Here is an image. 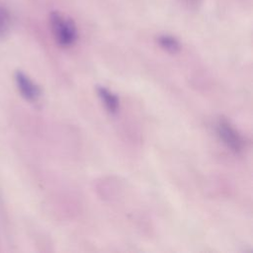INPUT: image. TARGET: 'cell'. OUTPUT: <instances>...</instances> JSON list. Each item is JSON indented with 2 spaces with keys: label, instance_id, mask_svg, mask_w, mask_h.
<instances>
[{
  "label": "cell",
  "instance_id": "obj_1",
  "mask_svg": "<svg viewBox=\"0 0 253 253\" xmlns=\"http://www.w3.org/2000/svg\"><path fill=\"white\" fill-rule=\"evenodd\" d=\"M49 28L53 39L62 47H70L78 40V29L75 22L59 11H52L48 17Z\"/></svg>",
  "mask_w": 253,
  "mask_h": 253
},
{
  "label": "cell",
  "instance_id": "obj_2",
  "mask_svg": "<svg viewBox=\"0 0 253 253\" xmlns=\"http://www.w3.org/2000/svg\"><path fill=\"white\" fill-rule=\"evenodd\" d=\"M216 132L221 141L233 152H241L245 141L240 132L224 118H220L216 124Z\"/></svg>",
  "mask_w": 253,
  "mask_h": 253
},
{
  "label": "cell",
  "instance_id": "obj_3",
  "mask_svg": "<svg viewBox=\"0 0 253 253\" xmlns=\"http://www.w3.org/2000/svg\"><path fill=\"white\" fill-rule=\"evenodd\" d=\"M15 82L20 94L27 101L37 102L40 99L42 95L41 88L26 73L18 70L15 73Z\"/></svg>",
  "mask_w": 253,
  "mask_h": 253
},
{
  "label": "cell",
  "instance_id": "obj_4",
  "mask_svg": "<svg viewBox=\"0 0 253 253\" xmlns=\"http://www.w3.org/2000/svg\"><path fill=\"white\" fill-rule=\"evenodd\" d=\"M97 93L107 111L111 114H116L120 107L118 96L104 86H97Z\"/></svg>",
  "mask_w": 253,
  "mask_h": 253
},
{
  "label": "cell",
  "instance_id": "obj_5",
  "mask_svg": "<svg viewBox=\"0 0 253 253\" xmlns=\"http://www.w3.org/2000/svg\"><path fill=\"white\" fill-rule=\"evenodd\" d=\"M156 42L161 48H163L165 51L169 53H177L181 50L180 42L178 41L177 38L171 35H167V34L159 35L156 38Z\"/></svg>",
  "mask_w": 253,
  "mask_h": 253
},
{
  "label": "cell",
  "instance_id": "obj_6",
  "mask_svg": "<svg viewBox=\"0 0 253 253\" xmlns=\"http://www.w3.org/2000/svg\"><path fill=\"white\" fill-rule=\"evenodd\" d=\"M12 28V15L7 7L0 4V40L8 36Z\"/></svg>",
  "mask_w": 253,
  "mask_h": 253
}]
</instances>
